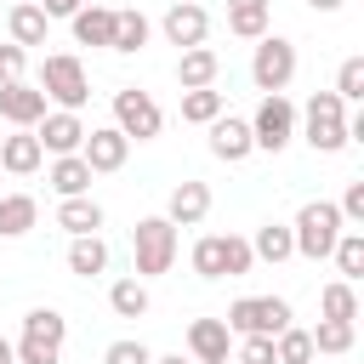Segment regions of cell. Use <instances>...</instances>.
Returning <instances> with one entry per match:
<instances>
[{
    "instance_id": "obj_1",
    "label": "cell",
    "mask_w": 364,
    "mask_h": 364,
    "mask_svg": "<svg viewBox=\"0 0 364 364\" xmlns=\"http://www.w3.org/2000/svg\"><path fill=\"white\" fill-rule=\"evenodd\" d=\"M296 125H301V136H307L313 154H341V148L353 142V136H347V102H341L336 91H313L307 108L296 114Z\"/></svg>"
},
{
    "instance_id": "obj_2",
    "label": "cell",
    "mask_w": 364,
    "mask_h": 364,
    "mask_svg": "<svg viewBox=\"0 0 364 364\" xmlns=\"http://www.w3.org/2000/svg\"><path fill=\"white\" fill-rule=\"evenodd\" d=\"M341 210H336V199H307L301 210H296V222H290V239H296V256H307V262H324L330 250H336V239H341Z\"/></svg>"
},
{
    "instance_id": "obj_3",
    "label": "cell",
    "mask_w": 364,
    "mask_h": 364,
    "mask_svg": "<svg viewBox=\"0 0 364 364\" xmlns=\"http://www.w3.org/2000/svg\"><path fill=\"white\" fill-rule=\"evenodd\" d=\"M40 91H46V102H57L63 114H80V108H85V97H91L85 63H80L74 51H51V57H46V68H40Z\"/></svg>"
},
{
    "instance_id": "obj_4",
    "label": "cell",
    "mask_w": 364,
    "mask_h": 364,
    "mask_svg": "<svg viewBox=\"0 0 364 364\" xmlns=\"http://www.w3.org/2000/svg\"><path fill=\"white\" fill-rule=\"evenodd\" d=\"M131 250H136V279L148 284V279L171 273V262H176V228L165 216H142L131 228Z\"/></svg>"
},
{
    "instance_id": "obj_5",
    "label": "cell",
    "mask_w": 364,
    "mask_h": 364,
    "mask_svg": "<svg viewBox=\"0 0 364 364\" xmlns=\"http://www.w3.org/2000/svg\"><path fill=\"white\" fill-rule=\"evenodd\" d=\"M228 336H279L290 330V301L284 296H245L228 307Z\"/></svg>"
},
{
    "instance_id": "obj_6",
    "label": "cell",
    "mask_w": 364,
    "mask_h": 364,
    "mask_svg": "<svg viewBox=\"0 0 364 364\" xmlns=\"http://www.w3.org/2000/svg\"><path fill=\"white\" fill-rule=\"evenodd\" d=\"M250 80H256L262 97L284 91V85L296 80V46H290L284 34H262V40H256V57H250Z\"/></svg>"
},
{
    "instance_id": "obj_7",
    "label": "cell",
    "mask_w": 364,
    "mask_h": 364,
    "mask_svg": "<svg viewBox=\"0 0 364 364\" xmlns=\"http://www.w3.org/2000/svg\"><path fill=\"white\" fill-rule=\"evenodd\" d=\"M250 142H256L262 154H284V148L296 142V102H290L284 91L262 97V108H256V119H250Z\"/></svg>"
},
{
    "instance_id": "obj_8",
    "label": "cell",
    "mask_w": 364,
    "mask_h": 364,
    "mask_svg": "<svg viewBox=\"0 0 364 364\" xmlns=\"http://www.w3.org/2000/svg\"><path fill=\"white\" fill-rule=\"evenodd\" d=\"M159 125H165V114H159V102L148 97V91H136V85H125V91H114V131L131 142H154L159 136Z\"/></svg>"
},
{
    "instance_id": "obj_9",
    "label": "cell",
    "mask_w": 364,
    "mask_h": 364,
    "mask_svg": "<svg viewBox=\"0 0 364 364\" xmlns=\"http://www.w3.org/2000/svg\"><path fill=\"white\" fill-rule=\"evenodd\" d=\"M0 119H6V125H17V131H34V125L46 119V91H40V85H28V80L0 85Z\"/></svg>"
},
{
    "instance_id": "obj_10",
    "label": "cell",
    "mask_w": 364,
    "mask_h": 364,
    "mask_svg": "<svg viewBox=\"0 0 364 364\" xmlns=\"http://www.w3.org/2000/svg\"><path fill=\"white\" fill-rule=\"evenodd\" d=\"M159 28H165V40H171L176 51H193V46H205V34H210V11L193 6V0H176Z\"/></svg>"
},
{
    "instance_id": "obj_11",
    "label": "cell",
    "mask_w": 364,
    "mask_h": 364,
    "mask_svg": "<svg viewBox=\"0 0 364 364\" xmlns=\"http://www.w3.org/2000/svg\"><path fill=\"white\" fill-rule=\"evenodd\" d=\"M34 142H40L51 159H63V154H80V142H85V125H80V114L46 108V119L34 125Z\"/></svg>"
},
{
    "instance_id": "obj_12",
    "label": "cell",
    "mask_w": 364,
    "mask_h": 364,
    "mask_svg": "<svg viewBox=\"0 0 364 364\" xmlns=\"http://www.w3.org/2000/svg\"><path fill=\"white\" fill-rule=\"evenodd\" d=\"M125 154H131V142H125L114 125H97V131H85V142H80V159L91 165V176L119 171V165H125Z\"/></svg>"
},
{
    "instance_id": "obj_13",
    "label": "cell",
    "mask_w": 364,
    "mask_h": 364,
    "mask_svg": "<svg viewBox=\"0 0 364 364\" xmlns=\"http://www.w3.org/2000/svg\"><path fill=\"white\" fill-rule=\"evenodd\" d=\"M228 353H233V336H228L222 318H193L188 324V358L193 364H228Z\"/></svg>"
},
{
    "instance_id": "obj_14",
    "label": "cell",
    "mask_w": 364,
    "mask_h": 364,
    "mask_svg": "<svg viewBox=\"0 0 364 364\" xmlns=\"http://www.w3.org/2000/svg\"><path fill=\"white\" fill-rule=\"evenodd\" d=\"M210 216V188L205 182H176L171 199H165V222L171 228H199Z\"/></svg>"
},
{
    "instance_id": "obj_15",
    "label": "cell",
    "mask_w": 364,
    "mask_h": 364,
    "mask_svg": "<svg viewBox=\"0 0 364 364\" xmlns=\"http://www.w3.org/2000/svg\"><path fill=\"white\" fill-rule=\"evenodd\" d=\"M205 131H210V154H216V159H228V165H239V159L256 148V142H250V119L222 114V119H210Z\"/></svg>"
},
{
    "instance_id": "obj_16",
    "label": "cell",
    "mask_w": 364,
    "mask_h": 364,
    "mask_svg": "<svg viewBox=\"0 0 364 364\" xmlns=\"http://www.w3.org/2000/svg\"><path fill=\"white\" fill-rule=\"evenodd\" d=\"M216 74H222V57L210 46H193V51L176 57V85L182 91H205V85H216Z\"/></svg>"
},
{
    "instance_id": "obj_17",
    "label": "cell",
    "mask_w": 364,
    "mask_h": 364,
    "mask_svg": "<svg viewBox=\"0 0 364 364\" xmlns=\"http://www.w3.org/2000/svg\"><path fill=\"white\" fill-rule=\"evenodd\" d=\"M46 165V148L34 142V131H11L6 142H0V171H11V176H34Z\"/></svg>"
},
{
    "instance_id": "obj_18",
    "label": "cell",
    "mask_w": 364,
    "mask_h": 364,
    "mask_svg": "<svg viewBox=\"0 0 364 364\" xmlns=\"http://www.w3.org/2000/svg\"><path fill=\"white\" fill-rule=\"evenodd\" d=\"M6 28H11V46L28 51V46H46V28H51V23H46V11H40L34 0H17V6L6 11Z\"/></svg>"
},
{
    "instance_id": "obj_19",
    "label": "cell",
    "mask_w": 364,
    "mask_h": 364,
    "mask_svg": "<svg viewBox=\"0 0 364 364\" xmlns=\"http://www.w3.org/2000/svg\"><path fill=\"white\" fill-rule=\"evenodd\" d=\"M46 182L57 188V199H80V193H91V165L80 154H63V159H51Z\"/></svg>"
},
{
    "instance_id": "obj_20",
    "label": "cell",
    "mask_w": 364,
    "mask_h": 364,
    "mask_svg": "<svg viewBox=\"0 0 364 364\" xmlns=\"http://www.w3.org/2000/svg\"><path fill=\"white\" fill-rule=\"evenodd\" d=\"M57 228H63L68 239H85V233H97V228H102V205H97L91 193L63 199V205H57Z\"/></svg>"
},
{
    "instance_id": "obj_21",
    "label": "cell",
    "mask_w": 364,
    "mask_h": 364,
    "mask_svg": "<svg viewBox=\"0 0 364 364\" xmlns=\"http://www.w3.org/2000/svg\"><path fill=\"white\" fill-rule=\"evenodd\" d=\"M68 23H74V40L80 46H114V11L108 6H80Z\"/></svg>"
},
{
    "instance_id": "obj_22",
    "label": "cell",
    "mask_w": 364,
    "mask_h": 364,
    "mask_svg": "<svg viewBox=\"0 0 364 364\" xmlns=\"http://www.w3.org/2000/svg\"><path fill=\"white\" fill-rule=\"evenodd\" d=\"M23 341L63 347V341H68V318H63L57 307H28V313H23Z\"/></svg>"
},
{
    "instance_id": "obj_23",
    "label": "cell",
    "mask_w": 364,
    "mask_h": 364,
    "mask_svg": "<svg viewBox=\"0 0 364 364\" xmlns=\"http://www.w3.org/2000/svg\"><path fill=\"white\" fill-rule=\"evenodd\" d=\"M40 222V205L28 193H0V239H23Z\"/></svg>"
},
{
    "instance_id": "obj_24",
    "label": "cell",
    "mask_w": 364,
    "mask_h": 364,
    "mask_svg": "<svg viewBox=\"0 0 364 364\" xmlns=\"http://www.w3.org/2000/svg\"><path fill=\"white\" fill-rule=\"evenodd\" d=\"M250 256H256V262H290V256H296L290 228H284V222H262L256 239H250Z\"/></svg>"
},
{
    "instance_id": "obj_25",
    "label": "cell",
    "mask_w": 364,
    "mask_h": 364,
    "mask_svg": "<svg viewBox=\"0 0 364 364\" xmlns=\"http://www.w3.org/2000/svg\"><path fill=\"white\" fill-rule=\"evenodd\" d=\"M228 34L262 40L267 34V0H228Z\"/></svg>"
},
{
    "instance_id": "obj_26",
    "label": "cell",
    "mask_w": 364,
    "mask_h": 364,
    "mask_svg": "<svg viewBox=\"0 0 364 364\" xmlns=\"http://www.w3.org/2000/svg\"><path fill=\"white\" fill-rule=\"evenodd\" d=\"M102 267H108V245H102V233H85V239H74V245H68V273L97 279Z\"/></svg>"
},
{
    "instance_id": "obj_27",
    "label": "cell",
    "mask_w": 364,
    "mask_h": 364,
    "mask_svg": "<svg viewBox=\"0 0 364 364\" xmlns=\"http://www.w3.org/2000/svg\"><path fill=\"white\" fill-rule=\"evenodd\" d=\"M148 34H154V23H148L142 11H114V46H108V51H125V57H131V51L148 46Z\"/></svg>"
},
{
    "instance_id": "obj_28",
    "label": "cell",
    "mask_w": 364,
    "mask_h": 364,
    "mask_svg": "<svg viewBox=\"0 0 364 364\" xmlns=\"http://www.w3.org/2000/svg\"><path fill=\"white\" fill-rule=\"evenodd\" d=\"M222 114H228V97H222L216 85L182 91V119H188V125H210V119H222Z\"/></svg>"
},
{
    "instance_id": "obj_29",
    "label": "cell",
    "mask_w": 364,
    "mask_h": 364,
    "mask_svg": "<svg viewBox=\"0 0 364 364\" xmlns=\"http://www.w3.org/2000/svg\"><path fill=\"white\" fill-rule=\"evenodd\" d=\"M330 256H336V273H341L347 284L364 279V233H358V228H341V239H336Z\"/></svg>"
},
{
    "instance_id": "obj_30",
    "label": "cell",
    "mask_w": 364,
    "mask_h": 364,
    "mask_svg": "<svg viewBox=\"0 0 364 364\" xmlns=\"http://www.w3.org/2000/svg\"><path fill=\"white\" fill-rule=\"evenodd\" d=\"M108 307H114L119 318H142V313H148V284H142V279H114V284H108Z\"/></svg>"
},
{
    "instance_id": "obj_31",
    "label": "cell",
    "mask_w": 364,
    "mask_h": 364,
    "mask_svg": "<svg viewBox=\"0 0 364 364\" xmlns=\"http://www.w3.org/2000/svg\"><path fill=\"white\" fill-rule=\"evenodd\" d=\"M313 336V353H353V336H358V324H347V318H318V330H307Z\"/></svg>"
},
{
    "instance_id": "obj_32",
    "label": "cell",
    "mask_w": 364,
    "mask_h": 364,
    "mask_svg": "<svg viewBox=\"0 0 364 364\" xmlns=\"http://www.w3.org/2000/svg\"><path fill=\"white\" fill-rule=\"evenodd\" d=\"M318 313H324V318H347V324H353V318H358V290H353L347 279L324 284V290H318Z\"/></svg>"
},
{
    "instance_id": "obj_33",
    "label": "cell",
    "mask_w": 364,
    "mask_h": 364,
    "mask_svg": "<svg viewBox=\"0 0 364 364\" xmlns=\"http://www.w3.org/2000/svg\"><path fill=\"white\" fill-rule=\"evenodd\" d=\"M273 358H279V364H313V336L296 330V324L279 330V336H273Z\"/></svg>"
},
{
    "instance_id": "obj_34",
    "label": "cell",
    "mask_w": 364,
    "mask_h": 364,
    "mask_svg": "<svg viewBox=\"0 0 364 364\" xmlns=\"http://www.w3.org/2000/svg\"><path fill=\"white\" fill-rule=\"evenodd\" d=\"M256 267V256H250V239H239V233H222V279H245Z\"/></svg>"
},
{
    "instance_id": "obj_35",
    "label": "cell",
    "mask_w": 364,
    "mask_h": 364,
    "mask_svg": "<svg viewBox=\"0 0 364 364\" xmlns=\"http://www.w3.org/2000/svg\"><path fill=\"white\" fill-rule=\"evenodd\" d=\"M336 97L353 108V102H364V57H347L341 68H336Z\"/></svg>"
},
{
    "instance_id": "obj_36",
    "label": "cell",
    "mask_w": 364,
    "mask_h": 364,
    "mask_svg": "<svg viewBox=\"0 0 364 364\" xmlns=\"http://www.w3.org/2000/svg\"><path fill=\"white\" fill-rule=\"evenodd\" d=\"M188 262H193V273H199V279H222V233H205V239L193 245V256H188Z\"/></svg>"
},
{
    "instance_id": "obj_37",
    "label": "cell",
    "mask_w": 364,
    "mask_h": 364,
    "mask_svg": "<svg viewBox=\"0 0 364 364\" xmlns=\"http://www.w3.org/2000/svg\"><path fill=\"white\" fill-rule=\"evenodd\" d=\"M11 353H17V364H57L63 358V347H46V341H11Z\"/></svg>"
},
{
    "instance_id": "obj_38",
    "label": "cell",
    "mask_w": 364,
    "mask_h": 364,
    "mask_svg": "<svg viewBox=\"0 0 364 364\" xmlns=\"http://www.w3.org/2000/svg\"><path fill=\"white\" fill-rule=\"evenodd\" d=\"M233 358H239V364H279V358H273V336H245Z\"/></svg>"
},
{
    "instance_id": "obj_39",
    "label": "cell",
    "mask_w": 364,
    "mask_h": 364,
    "mask_svg": "<svg viewBox=\"0 0 364 364\" xmlns=\"http://www.w3.org/2000/svg\"><path fill=\"white\" fill-rule=\"evenodd\" d=\"M102 364H154V353H148L142 341H131V336H125V341H114V347L102 353Z\"/></svg>"
},
{
    "instance_id": "obj_40",
    "label": "cell",
    "mask_w": 364,
    "mask_h": 364,
    "mask_svg": "<svg viewBox=\"0 0 364 364\" xmlns=\"http://www.w3.org/2000/svg\"><path fill=\"white\" fill-rule=\"evenodd\" d=\"M23 63H28V51H23V46H0V85L23 80Z\"/></svg>"
},
{
    "instance_id": "obj_41",
    "label": "cell",
    "mask_w": 364,
    "mask_h": 364,
    "mask_svg": "<svg viewBox=\"0 0 364 364\" xmlns=\"http://www.w3.org/2000/svg\"><path fill=\"white\" fill-rule=\"evenodd\" d=\"M341 222H364V182H347V193H341Z\"/></svg>"
},
{
    "instance_id": "obj_42",
    "label": "cell",
    "mask_w": 364,
    "mask_h": 364,
    "mask_svg": "<svg viewBox=\"0 0 364 364\" xmlns=\"http://www.w3.org/2000/svg\"><path fill=\"white\" fill-rule=\"evenodd\" d=\"M34 6H40V11H46V23H51V17H74L85 0H34Z\"/></svg>"
},
{
    "instance_id": "obj_43",
    "label": "cell",
    "mask_w": 364,
    "mask_h": 364,
    "mask_svg": "<svg viewBox=\"0 0 364 364\" xmlns=\"http://www.w3.org/2000/svg\"><path fill=\"white\" fill-rule=\"evenodd\" d=\"M313 11H341V0H307Z\"/></svg>"
},
{
    "instance_id": "obj_44",
    "label": "cell",
    "mask_w": 364,
    "mask_h": 364,
    "mask_svg": "<svg viewBox=\"0 0 364 364\" xmlns=\"http://www.w3.org/2000/svg\"><path fill=\"white\" fill-rule=\"evenodd\" d=\"M0 364H17V353H11V341L0 336Z\"/></svg>"
},
{
    "instance_id": "obj_45",
    "label": "cell",
    "mask_w": 364,
    "mask_h": 364,
    "mask_svg": "<svg viewBox=\"0 0 364 364\" xmlns=\"http://www.w3.org/2000/svg\"><path fill=\"white\" fill-rule=\"evenodd\" d=\"M154 364H193V358H182V353H165V358H154Z\"/></svg>"
}]
</instances>
